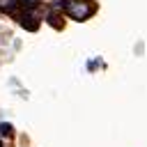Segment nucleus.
Returning a JSON list of instances; mask_svg holds the SVG:
<instances>
[{"label":"nucleus","mask_w":147,"mask_h":147,"mask_svg":"<svg viewBox=\"0 0 147 147\" xmlns=\"http://www.w3.org/2000/svg\"><path fill=\"white\" fill-rule=\"evenodd\" d=\"M16 5H21V0H0V9L5 11H14Z\"/></svg>","instance_id":"f03ea898"},{"label":"nucleus","mask_w":147,"mask_h":147,"mask_svg":"<svg viewBox=\"0 0 147 147\" xmlns=\"http://www.w3.org/2000/svg\"><path fill=\"white\" fill-rule=\"evenodd\" d=\"M0 147H2V145H0Z\"/></svg>","instance_id":"20e7f679"},{"label":"nucleus","mask_w":147,"mask_h":147,"mask_svg":"<svg viewBox=\"0 0 147 147\" xmlns=\"http://www.w3.org/2000/svg\"><path fill=\"white\" fill-rule=\"evenodd\" d=\"M64 7L74 21H85L94 14V2H90V0H67Z\"/></svg>","instance_id":"f257e3e1"},{"label":"nucleus","mask_w":147,"mask_h":147,"mask_svg":"<svg viewBox=\"0 0 147 147\" xmlns=\"http://www.w3.org/2000/svg\"><path fill=\"white\" fill-rule=\"evenodd\" d=\"M0 133H2V136H11V126L2 122V124H0Z\"/></svg>","instance_id":"7ed1b4c3"}]
</instances>
